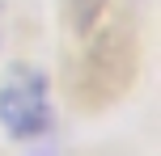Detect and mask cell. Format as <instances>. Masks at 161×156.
<instances>
[{"label": "cell", "instance_id": "obj_1", "mask_svg": "<svg viewBox=\"0 0 161 156\" xmlns=\"http://www.w3.org/2000/svg\"><path fill=\"white\" fill-rule=\"evenodd\" d=\"M131 72H136V42H131V25L114 21L106 34H97L89 42L85 59L76 68V101L85 106H106L114 101L123 89L131 84Z\"/></svg>", "mask_w": 161, "mask_h": 156}, {"label": "cell", "instance_id": "obj_2", "mask_svg": "<svg viewBox=\"0 0 161 156\" xmlns=\"http://www.w3.org/2000/svg\"><path fill=\"white\" fill-rule=\"evenodd\" d=\"M55 110H51V84L42 72H13L0 84V127L13 139H38L51 131Z\"/></svg>", "mask_w": 161, "mask_h": 156}, {"label": "cell", "instance_id": "obj_3", "mask_svg": "<svg viewBox=\"0 0 161 156\" xmlns=\"http://www.w3.org/2000/svg\"><path fill=\"white\" fill-rule=\"evenodd\" d=\"M102 8H106V0H64V21L76 38H85V34H93Z\"/></svg>", "mask_w": 161, "mask_h": 156}]
</instances>
